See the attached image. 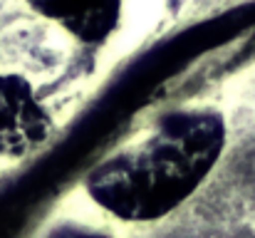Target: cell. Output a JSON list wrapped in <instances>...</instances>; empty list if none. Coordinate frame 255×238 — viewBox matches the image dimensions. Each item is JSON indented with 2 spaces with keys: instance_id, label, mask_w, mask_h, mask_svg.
I'll return each mask as SVG.
<instances>
[{
  "instance_id": "obj_2",
  "label": "cell",
  "mask_w": 255,
  "mask_h": 238,
  "mask_svg": "<svg viewBox=\"0 0 255 238\" xmlns=\"http://www.w3.org/2000/svg\"><path fill=\"white\" fill-rule=\"evenodd\" d=\"M50 119L37 104L27 79L0 77V154L22 157L45 142Z\"/></svg>"
},
{
  "instance_id": "obj_3",
  "label": "cell",
  "mask_w": 255,
  "mask_h": 238,
  "mask_svg": "<svg viewBox=\"0 0 255 238\" xmlns=\"http://www.w3.org/2000/svg\"><path fill=\"white\" fill-rule=\"evenodd\" d=\"M37 12L57 20L87 42L104 40L119 17V0H27Z\"/></svg>"
},
{
  "instance_id": "obj_4",
  "label": "cell",
  "mask_w": 255,
  "mask_h": 238,
  "mask_svg": "<svg viewBox=\"0 0 255 238\" xmlns=\"http://www.w3.org/2000/svg\"><path fill=\"white\" fill-rule=\"evenodd\" d=\"M47 238H109L104 234H97V231H87V229H75V226H65L55 234H50Z\"/></svg>"
},
{
  "instance_id": "obj_1",
  "label": "cell",
  "mask_w": 255,
  "mask_h": 238,
  "mask_svg": "<svg viewBox=\"0 0 255 238\" xmlns=\"http://www.w3.org/2000/svg\"><path fill=\"white\" fill-rule=\"evenodd\" d=\"M223 144L226 129L218 114H173L144 144L99 164L87 179V191L124 221L161 219L201 186Z\"/></svg>"
}]
</instances>
